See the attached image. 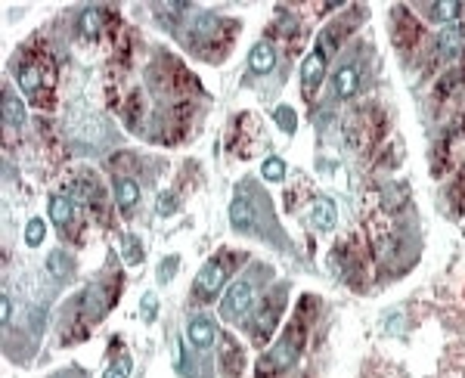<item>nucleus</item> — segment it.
I'll return each instance as SVG.
<instances>
[{"label": "nucleus", "mask_w": 465, "mask_h": 378, "mask_svg": "<svg viewBox=\"0 0 465 378\" xmlns=\"http://www.w3.org/2000/svg\"><path fill=\"white\" fill-rule=\"evenodd\" d=\"M261 174H264V180H270V183L282 180V177H285V162H282V158H267L264 168H261Z\"/></svg>", "instance_id": "obj_18"}, {"label": "nucleus", "mask_w": 465, "mask_h": 378, "mask_svg": "<svg viewBox=\"0 0 465 378\" xmlns=\"http://www.w3.org/2000/svg\"><path fill=\"white\" fill-rule=\"evenodd\" d=\"M50 217H53V223H59V227L71 223V217H75V205H71V198L53 196L50 198Z\"/></svg>", "instance_id": "obj_13"}, {"label": "nucleus", "mask_w": 465, "mask_h": 378, "mask_svg": "<svg viewBox=\"0 0 465 378\" xmlns=\"http://www.w3.org/2000/svg\"><path fill=\"white\" fill-rule=\"evenodd\" d=\"M276 124L285 130V134H295V128H298V115L291 112V105H279V109H276Z\"/></svg>", "instance_id": "obj_19"}, {"label": "nucleus", "mask_w": 465, "mask_h": 378, "mask_svg": "<svg viewBox=\"0 0 465 378\" xmlns=\"http://www.w3.org/2000/svg\"><path fill=\"white\" fill-rule=\"evenodd\" d=\"M130 375V360L128 356H121V360H115L109 369H105L103 378H128Z\"/></svg>", "instance_id": "obj_24"}, {"label": "nucleus", "mask_w": 465, "mask_h": 378, "mask_svg": "<svg viewBox=\"0 0 465 378\" xmlns=\"http://www.w3.org/2000/svg\"><path fill=\"white\" fill-rule=\"evenodd\" d=\"M3 121L10 124V128H19V124L25 121V105L16 94H3Z\"/></svg>", "instance_id": "obj_14"}, {"label": "nucleus", "mask_w": 465, "mask_h": 378, "mask_svg": "<svg viewBox=\"0 0 465 378\" xmlns=\"http://www.w3.org/2000/svg\"><path fill=\"white\" fill-rule=\"evenodd\" d=\"M310 221H314L316 230H332L335 227V205L329 198H316L314 211H310Z\"/></svg>", "instance_id": "obj_10"}, {"label": "nucleus", "mask_w": 465, "mask_h": 378, "mask_svg": "<svg viewBox=\"0 0 465 378\" xmlns=\"http://www.w3.org/2000/svg\"><path fill=\"white\" fill-rule=\"evenodd\" d=\"M462 16V3L456 0H441V3H431V19L437 22H453V19Z\"/></svg>", "instance_id": "obj_15"}, {"label": "nucleus", "mask_w": 465, "mask_h": 378, "mask_svg": "<svg viewBox=\"0 0 465 378\" xmlns=\"http://www.w3.org/2000/svg\"><path fill=\"white\" fill-rule=\"evenodd\" d=\"M46 270H50L56 280H65V276H69V257H65V251H50Z\"/></svg>", "instance_id": "obj_17"}, {"label": "nucleus", "mask_w": 465, "mask_h": 378, "mask_svg": "<svg viewBox=\"0 0 465 378\" xmlns=\"http://www.w3.org/2000/svg\"><path fill=\"white\" fill-rule=\"evenodd\" d=\"M174 208H177L174 196H168V192H162V196H158V214H162V217H168Z\"/></svg>", "instance_id": "obj_26"}, {"label": "nucleus", "mask_w": 465, "mask_h": 378, "mask_svg": "<svg viewBox=\"0 0 465 378\" xmlns=\"http://www.w3.org/2000/svg\"><path fill=\"white\" fill-rule=\"evenodd\" d=\"M230 223H232V230H239V233H255V208H251V198H245V196L232 198Z\"/></svg>", "instance_id": "obj_5"}, {"label": "nucleus", "mask_w": 465, "mask_h": 378, "mask_svg": "<svg viewBox=\"0 0 465 378\" xmlns=\"http://www.w3.org/2000/svg\"><path fill=\"white\" fill-rule=\"evenodd\" d=\"M465 47V28L462 25H450V28L441 31V37H437V53H441L443 59L456 56Z\"/></svg>", "instance_id": "obj_8"}, {"label": "nucleus", "mask_w": 465, "mask_h": 378, "mask_svg": "<svg viewBox=\"0 0 465 378\" xmlns=\"http://www.w3.org/2000/svg\"><path fill=\"white\" fill-rule=\"evenodd\" d=\"M251 301H255V289H251V282H245V280L232 282L227 289V295H223V304H221L223 320H242V316L251 310Z\"/></svg>", "instance_id": "obj_2"}, {"label": "nucleus", "mask_w": 465, "mask_h": 378, "mask_svg": "<svg viewBox=\"0 0 465 378\" xmlns=\"http://www.w3.org/2000/svg\"><path fill=\"white\" fill-rule=\"evenodd\" d=\"M16 78H19V87H22L28 96H37V94H41V84H44L41 69H35V65H22V69L16 71Z\"/></svg>", "instance_id": "obj_11"}, {"label": "nucleus", "mask_w": 465, "mask_h": 378, "mask_svg": "<svg viewBox=\"0 0 465 378\" xmlns=\"http://www.w3.org/2000/svg\"><path fill=\"white\" fill-rule=\"evenodd\" d=\"M227 270L230 267L223 261H217V257L208 261L196 276V295L202 298V301H211V298L223 289V282H227Z\"/></svg>", "instance_id": "obj_3"}, {"label": "nucleus", "mask_w": 465, "mask_h": 378, "mask_svg": "<svg viewBox=\"0 0 465 378\" xmlns=\"http://www.w3.org/2000/svg\"><path fill=\"white\" fill-rule=\"evenodd\" d=\"M99 22H103V12H99V10H84V16H81L84 35H96V31H99Z\"/></svg>", "instance_id": "obj_22"}, {"label": "nucleus", "mask_w": 465, "mask_h": 378, "mask_svg": "<svg viewBox=\"0 0 465 378\" xmlns=\"http://www.w3.org/2000/svg\"><path fill=\"white\" fill-rule=\"evenodd\" d=\"M44 221L41 217H35V221H28V227H25V242L31 245V248H35V245H41L44 242Z\"/></svg>", "instance_id": "obj_21"}, {"label": "nucleus", "mask_w": 465, "mask_h": 378, "mask_svg": "<svg viewBox=\"0 0 465 378\" xmlns=\"http://www.w3.org/2000/svg\"><path fill=\"white\" fill-rule=\"evenodd\" d=\"M140 310H143V320L152 323V320H155V310H158V298L152 295V291H146V295H143V304H140Z\"/></svg>", "instance_id": "obj_25"}, {"label": "nucleus", "mask_w": 465, "mask_h": 378, "mask_svg": "<svg viewBox=\"0 0 465 378\" xmlns=\"http://www.w3.org/2000/svg\"><path fill=\"white\" fill-rule=\"evenodd\" d=\"M124 248H121V255H124V261L128 264H140L143 261V248H140V239L137 236H124Z\"/></svg>", "instance_id": "obj_20"}, {"label": "nucleus", "mask_w": 465, "mask_h": 378, "mask_svg": "<svg viewBox=\"0 0 465 378\" xmlns=\"http://www.w3.org/2000/svg\"><path fill=\"white\" fill-rule=\"evenodd\" d=\"M186 338H189L198 350H208L211 344H214V338H217V329H214V323H211L208 316H192V320L186 323Z\"/></svg>", "instance_id": "obj_4"}, {"label": "nucleus", "mask_w": 465, "mask_h": 378, "mask_svg": "<svg viewBox=\"0 0 465 378\" xmlns=\"http://www.w3.org/2000/svg\"><path fill=\"white\" fill-rule=\"evenodd\" d=\"M357 87H360V71H357V65H341V69L332 75V90H335V96L348 99L357 94Z\"/></svg>", "instance_id": "obj_7"}, {"label": "nucleus", "mask_w": 465, "mask_h": 378, "mask_svg": "<svg viewBox=\"0 0 465 378\" xmlns=\"http://www.w3.org/2000/svg\"><path fill=\"white\" fill-rule=\"evenodd\" d=\"M323 75H326V56L323 53H310L307 59H304V65H301V84H304V94H314L316 87H320V81H323Z\"/></svg>", "instance_id": "obj_6"}, {"label": "nucleus", "mask_w": 465, "mask_h": 378, "mask_svg": "<svg viewBox=\"0 0 465 378\" xmlns=\"http://www.w3.org/2000/svg\"><path fill=\"white\" fill-rule=\"evenodd\" d=\"M276 316H279V307H276V304H273V307H267V304H264L261 313H257V320H255V335H257V338L270 335V332H273V326H276Z\"/></svg>", "instance_id": "obj_16"}, {"label": "nucleus", "mask_w": 465, "mask_h": 378, "mask_svg": "<svg viewBox=\"0 0 465 378\" xmlns=\"http://www.w3.org/2000/svg\"><path fill=\"white\" fill-rule=\"evenodd\" d=\"M137 198H140V187H137L134 180H128V177L115 180V202H118V208L130 211L137 205Z\"/></svg>", "instance_id": "obj_12"}, {"label": "nucleus", "mask_w": 465, "mask_h": 378, "mask_svg": "<svg viewBox=\"0 0 465 378\" xmlns=\"http://www.w3.org/2000/svg\"><path fill=\"white\" fill-rule=\"evenodd\" d=\"M177 264H180V257H177V255L164 257V261H162V267H158V282H171V280H174Z\"/></svg>", "instance_id": "obj_23"}, {"label": "nucleus", "mask_w": 465, "mask_h": 378, "mask_svg": "<svg viewBox=\"0 0 465 378\" xmlns=\"http://www.w3.org/2000/svg\"><path fill=\"white\" fill-rule=\"evenodd\" d=\"M248 65H251V71H255V75H267V71H273V65H276L273 47H270V44H257V47L251 50Z\"/></svg>", "instance_id": "obj_9"}, {"label": "nucleus", "mask_w": 465, "mask_h": 378, "mask_svg": "<svg viewBox=\"0 0 465 378\" xmlns=\"http://www.w3.org/2000/svg\"><path fill=\"white\" fill-rule=\"evenodd\" d=\"M298 354H301V329H289L282 335V341L261 360V375L276 372V369H289L298 360Z\"/></svg>", "instance_id": "obj_1"}, {"label": "nucleus", "mask_w": 465, "mask_h": 378, "mask_svg": "<svg viewBox=\"0 0 465 378\" xmlns=\"http://www.w3.org/2000/svg\"><path fill=\"white\" fill-rule=\"evenodd\" d=\"M10 313H12V304H10V298H3V301H0V320L10 323Z\"/></svg>", "instance_id": "obj_27"}]
</instances>
